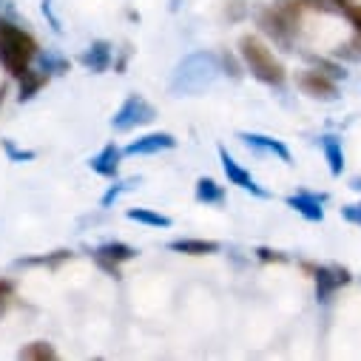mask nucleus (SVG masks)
<instances>
[{
  "instance_id": "f257e3e1",
  "label": "nucleus",
  "mask_w": 361,
  "mask_h": 361,
  "mask_svg": "<svg viewBox=\"0 0 361 361\" xmlns=\"http://www.w3.org/2000/svg\"><path fill=\"white\" fill-rule=\"evenodd\" d=\"M219 74H222V66H219L216 54L194 51V54H188V57H183L176 63L168 88L176 97H197L219 80Z\"/></svg>"
},
{
  "instance_id": "f03ea898",
  "label": "nucleus",
  "mask_w": 361,
  "mask_h": 361,
  "mask_svg": "<svg viewBox=\"0 0 361 361\" xmlns=\"http://www.w3.org/2000/svg\"><path fill=\"white\" fill-rule=\"evenodd\" d=\"M37 54V43L29 32L18 29L9 20H0V63L12 77H20Z\"/></svg>"
},
{
  "instance_id": "7ed1b4c3",
  "label": "nucleus",
  "mask_w": 361,
  "mask_h": 361,
  "mask_svg": "<svg viewBox=\"0 0 361 361\" xmlns=\"http://www.w3.org/2000/svg\"><path fill=\"white\" fill-rule=\"evenodd\" d=\"M239 54H242V60H245V66H247V71L259 80V82H264V85H282L285 82V66L274 57V51H270L259 37H250V35H245L242 40H239Z\"/></svg>"
},
{
  "instance_id": "20e7f679",
  "label": "nucleus",
  "mask_w": 361,
  "mask_h": 361,
  "mask_svg": "<svg viewBox=\"0 0 361 361\" xmlns=\"http://www.w3.org/2000/svg\"><path fill=\"white\" fill-rule=\"evenodd\" d=\"M256 23H259V29H262L270 40H274L276 46H282L285 51H290V49H293V37L299 35V26H296L290 18H285L279 6L262 9V12L256 15Z\"/></svg>"
},
{
  "instance_id": "39448f33",
  "label": "nucleus",
  "mask_w": 361,
  "mask_h": 361,
  "mask_svg": "<svg viewBox=\"0 0 361 361\" xmlns=\"http://www.w3.org/2000/svg\"><path fill=\"white\" fill-rule=\"evenodd\" d=\"M154 117H157V109H154L145 97L128 94L126 103H123V106L117 109V114L111 117V128H114V131H131V128H137V126H148Z\"/></svg>"
},
{
  "instance_id": "423d86ee",
  "label": "nucleus",
  "mask_w": 361,
  "mask_h": 361,
  "mask_svg": "<svg viewBox=\"0 0 361 361\" xmlns=\"http://www.w3.org/2000/svg\"><path fill=\"white\" fill-rule=\"evenodd\" d=\"M350 279H353L350 270L341 267V264H319L316 267V302L327 305L333 299V293L338 288H344Z\"/></svg>"
},
{
  "instance_id": "0eeeda50",
  "label": "nucleus",
  "mask_w": 361,
  "mask_h": 361,
  "mask_svg": "<svg viewBox=\"0 0 361 361\" xmlns=\"http://www.w3.org/2000/svg\"><path fill=\"white\" fill-rule=\"evenodd\" d=\"M219 162H222V171H225V176H228L231 185H236V188H242V191H247V194H253V197H259V200H267V197H270V194L256 183V179H253V173H250L247 168H242L225 148H219Z\"/></svg>"
},
{
  "instance_id": "6e6552de",
  "label": "nucleus",
  "mask_w": 361,
  "mask_h": 361,
  "mask_svg": "<svg viewBox=\"0 0 361 361\" xmlns=\"http://www.w3.org/2000/svg\"><path fill=\"white\" fill-rule=\"evenodd\" d=\"M296 85L302 88L307 97H313V100H327V103L338 100V85H336V80H330V77L322 74L319 68L302 71V74L296 77Z\"/></svg>"
},
{
  "instance_id": "1a4fd4ad",
  "label": "nucleus",
  "mask_w": 361,
  "mask_h": 361,
  "mask_svg": "<svg viewBox=\"0 0 361 361\" xmlns=\"http://www.w3.org/2000/svg\"><path fill=\"white\" fill-rule=\"evenodd\" d=\"M324 202H327V194H313V191H299V194H290L285 200V205L293 208L296 214H302L307 222L324 219Z\"/></svg>"
},
{
  "instance_id": "9d476101",
  "label": "nucleus",
  "mask_w": 361,
  "mask_h": 361,
  "mask_svg": "<svg viewBox=\"0 0 361 361\" xmlns=\"http://www.w3.org/2000/svg\"><path fill=\"white\" fill-rule=\"evenodd\" d=\"M171 148H176V137L168 134V131H154V134H145V137L128 142L123 154L142 157V154H159V151H171Z\"/></svg>"
},
{
  "instance_id": "9b49d317",
  "label": "nucleus",
  "mask_w": 361,
  "mask_h": 361,
  "mask_svg": "<svg viewBox=\"0 0 361 361\" xmlns=\"http://www.w3.org/2000/svg\"><path fill=\"white\" fill-rule=\"evenodd\" d=\"M239 140H242L247 148L259 151V154H274V157H279L285 165H290V162H293V157H290V148H288L282 140L264 137V134H253V131H239Z\"/></svg>"
},
{
  "instance_id": "f8f14e48",
  "label": "nucleus",
  "mask_w": 361,
  "mask_h": 361,
  "mask_svg": "<svg viewBox=\"0 0 361 361\" xmlns=\"http://www.w3.org/2000/svg\"><path fill=\"white\" fill-rule=\"evenodd\" d=\"M111 60H114V46L109 40H94L92 46L80 54V63L88 71H94V74H103L111 66Z\"/></svg>"
},
{
  "instance_id": "ddd939ff",
  "label": "nucleus",
  "mask_w": 361,
  "mask_h": 361,
  "mask_svg": "<svg viewBox=\"0 0 361 361\" xmlns=\"http://www.w3.org/2000/svg\"><path fill=\"white\" fill-rule=\"evenodd\" d=\"M120 159H123V151L114 142H109L97 157L88 159V168H92L94 173H100V176H106V179H114L120 173Z\"/></svg>"
},
{
  "instance_id": "4468645a",
  "label": "nucleus",
  "mask_w": 361,
  "mask_h": 361,
  "mask_svg": "<svg viewBox=\"0 0 361 361\" xmlns=\"http://www.w3.org/2000/svg\"><path fill=\"white\" fill-rule=\"evenodd\" d=\"M319 145H322V151H324V159H327L330 173H333V176H341V171H344V148H341V140H338L336 134H324V137L319 140Z\"/></svg>"
},
{
  "instance_id": "2eb2a0df",
  "label": "nucleus",
  "mask_w": 361,
  "mask_h": 361,
  "mask_svg": "<svg viewBox=\"0 0 361 361\" xmlns=\"http://www.w3.org/2000/svg\"><path fill=\"white\" fill-rule=\"evenodd\" d=\"M168 247L176 253H188V256H208V253L222 250V245L211 242V239H173V242H168Z\"/></svg>"
},
{
  "instance_id": "dca6fc26",
  "label": "nucleus",
  "mask_w": 361,
  "mask_h": 361,
  "mask_svg": "<svg viewBox=\"0 0 361 361\" xmlns=\"http://www.w3.org/2000/svg\"><path fill=\"white\" fill-rule=\"evenodd\" d=\"M18 80H20V94H18V100L26 103V100H32V97L40 92V88L49 82V74H46L43 68H40V71H37V68H26Z\"/></svg>"
},
{
  "instance_id": "f3484780",
  "label": "nucleus",
  "mask_w": 361,
  "mask_h": 361,
  "mask_svg": "<svg viewBox=\"0 0 361 361\" xmlns=\"http://www.w3.org/2000/svg\"><path fill=\"white\" fill-rule=\"evenodd\" d=\"M197 202L202 205H222L225 202V188L211 176H200L197 179Z\"/></svg>"
},
{
  "instance_id": "a211bd4d",
  "label": "nucleus",
  "mask_w": 361,
  "mask_h": 361,
  "mask_svg": "<svg viewBox=\"0 0 361 361\" xmlns=\"http://www.w3.org/2000/svg\"><path fill=\"white\" fill-rule=\"evenodd\" d=\"M126 216L131 222H140V225H148V228H171V216L165 214H157L151 208H128Z\"/></svg>"
},
{
  "instance_id": "6ab92c4d",
  "label": "nucleus",
  "mask_w": 361,
  "mask_h": 361,
  "mask_svg": "<svg viewBox=\"0 0 361 361\" xmlns=\"http://www.w3.org/2000/svg\"><path fill=\"white\" fill-rule=\"evenodd\" d=\"M94 253H100V256H106V259H111V262H131L134 256H137V250L131 247V245H126V242H106V245H100Z\"/></svg>"
},
{
  "instance_id": "aec40b11",
  "label": "nucleus",
  "mask_w": 361,
  "mask_h": 361,
  "mask_svg": "<svg viewBox=\"0 0 361 361\" xmlns=\"http://www.w3.org/2000/svg\"><path fill=\"white\" fill-rule=\"evenodd\" d=\"M18 358H26V361H54L57 358V350L49 341H32V344H26L18 353Z\"/></svg>"
},
{
  "instance_id": "412c9836",
  "label": "nucleus",
  "mask_w": 361,
  "mask_h": 361,
  "mask_svg": "<svg viewBox=\"0 0 361 361\" xmlns=\"http://www.w3.org/2000/svg\"><path fill=\"white\" fill-rule=\"evenodd\" d=\"M333 57L336 60H350V63H361V35H355L350 43H344V46H338L336 51H333Z\"/></svg>"
},
{
  "instance_id": "4be33fe9",
  "label": "nucleus",
  "mask_w": 361,
  "mask_h": 361,
  "mask_svg": "<svg viewBox=\"0 0 361 361\" xmlns=\"http://www.w3.org/2000/svg\"><path fill=\"white\" fill-rule=\"evenodd\" d=\"M313 63H316V68L322 71V74H327L330 80H344L347 77V71H344V66L341 63H336V60H324V57H313V54H307Z\"/></svg>"
},
{
  "instance_id": "5701e85b",
  "label": "nucleus",
  "mask_w": 361,
  "mask_h": 361,
  "mask_svg": "<svg viewBox=\"0 0 361 361\" xmlns=\"http://www.w3.org/2000/svg\"><path fill=\"white\" fill-rule=\"evenodd\" d=\"M40 68L46 74H66L68 71V60H63L57 54H40Z\"/></svg>"
},
{
  "instance_id": "b1692460",
  "label": "nucleus",
  "mask_w": 361,
  "mask_h": 361,
  "mask_svg": "<svg viewBox=\"0 0 361 361\" xmlns=\"http://www.w3.org/2000/svg\"><path fill=\"white\" fill-rule=\"evenodd\" d=\"M137 183H140V179H128V183H120V185H111V188L106 191V197H103V208H111V205H114V202H117V200H120V197H123L126 191H131V188H134Z\"/></svg>"
},
{
  "instance_id": "393cba45",
  "label": "nucleus",
  "mask_w": 361,
  "mask_h": 361,
  "mask_svg": "<svg viewBox=\"0 0 361 361\" xmlns=\"http://www.w3.org/2000/svg\"><path fill=\"white\" fill-rule=\"evenodd\" d=\"M305 6L322 9V12H344L350 6V0H302Z\"/></svg>"
},
{
  "instance_id": "a878e982",
  "label": "nucleus",
  "mask_w": 361,
  "mask_h": 361,
  "mask_svg": "<svg viewBox=\"0 0 361 361\" xmlns=\"http://www.w3.org/2000/svg\"><path fill=\"white\" fill-rule=\"evenodd\" d=\"M71 253H66V250H57L54 256H35V259H20L18 264H49V267H54V264H60V262H66Z\"/></svg>"
},
{
  "instance_id": "bb28decb",
  "label": "nucleus",
  "mask_w": 361,
  "mask_h": 361,
  "mask_svg": "<svg viewBox=\"0 0 361 361\" xmlns=\"http://www.w3.org/2000/svg\"><path fill=\"white\" fill-rule=\"evenodd\" d=\"M4 148H6V154H9L12 162H29V159H35V151H20L12 140H4Z\"/></svg>"
},
{
  "instance_id": "cd10ccee",
  "label": "nucleus",
  "mask_w": 361,
  "mask_h": 361,
  "mask_svg": "<svg viewBox=\"0 0 361 361\" xmlns=\"http://www.w3.org/2000/svg\"><path fill=\"white\" fill-rule=\"evenodd\" d=\"M341 216H344V222L361 228V202H355V205H344V208H341Z\"/></svg>"
},
{
  "instance_id": "c85d7f7f",
  "label": "nucleus",
  "mask_w": 361,
  "mask_h": 361,
  "mask_svg": "<svg viewBox=\"0 0 361 361\" xmlns=\"http://www.w3.org/2000/svg\"><path fill=\"white\" fill-rule=\"evenodd\" d=\"M94 256V262H97V267H103L109 276H114V279H120V264L117 262H111V259H106V256H100V253H92Z\"/></svg>"
},
{
  "instance_id": "c756f323",
  "label": "nucleus",
  "mask_w": 361,
  "mask_h": 361,
  "mask_svg": "<svg viewBox=\"0 0 361 361\" xmlns=\"http://www.w3.org/2000/svg\"><path fill=\"white\" fill-rule=\"evenodd\" d=\"M347 20H350V26L355 29V35H361V6H355V4H350L344 12H341Z\"/></svg>"
},
{
  "instance_id": "7c9ffc66",
  "label": "nucleus",
  "mask_w": 361,
  "mask_h": 361,
  "mask_svg": "<svg viewBox=\"0 0 361 361\" xmlns=\"http://www.w3.org/2000/svg\"><path fill=\"white\" fill-rule=\"evenodd\" d=\"M256 253H259V259H264V262H270V259H274V262H285V256H282V253H276V250H267V247H259Z\"/></svg>"
},
{
  "instance_id": "2f4dec72",
  "label": "nucleus",
  "mask_w": 361,
  "mask_h": 361,
  "mask_svg": "<svg viewBox=\"0 0 361 361\" xmlns=\"http://www.w3.org/2000/svg\"><path fill=\"white\" fill-rule=\"evenodd\" d=\"M12 290H15V285H12V282L0 279V305H6V299L12 296Z\"/></svg>"
},
{
  "instance_id": "473e14b6",
  "label": "nucleus",
  "mask_w": 361,
  "mask_h": 361,
  "mask_svg": "<svg viewBox=\"0 0 361 361\" xmlns=\"http://www.w3.org/2000/svg\"><path fill=\"white\" fill-rule=\"evenodd\" d=\"M225 66H231V74H233V77H242V71H239V66H236V63H233V60H231L228 54H225Z\"/></svg>"
},
{
  "instance_id": "72a5a7b5",
  "label": "nucleus",
  "mask_w": 361,
  "mask_h": 361,
  "mask_svg": "<svg viewBox=\"0 0 361 361\" xmlns=\"http://www.w3.org/2000/svg\"><path fill=\"white\" fill-rule=\"evenodd\" d=\"M350 188L361 194V176H353V179H350Z\"/></svg>"
},
{
  "instance_id": "f704fd0d",
  "label": "nucleus",
  "mask_w": 361,
  "mask_h": 361,
  "mask_svg": "<svg viewBox=\"0 0 361 361\" xmlns=\"http://www.w3.org/2000/svg\"><path fill=\"white\" fill-rule=\"evenodd\" d=\"M4 97H6V85H0V106H4Z\"/></svg>"
},
{
  "instance_id": "c9c22d12",
  "label": "nucleus",
  "mask_w": 361,
  "mask_h": 361,
  "mask_svg": "<svg viewBox=\"0 0 361 361\" xmlns=\"http://www.w3.org/2000/svg\"><path fill=\"white\" fill-rule=\"evenodd\" d=\"M0 316H4V305H0Z\"/></svg>"
}]
</instances>
